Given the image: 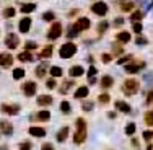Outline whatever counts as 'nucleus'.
I'll return each instance as SVG.
<instances>
[{"label":"nucleus","mask_w":153,"mask_h":150,"mask_svg":"<svg viewBox=\"0 0 153 150\" xmlns=\"http://www.w3.org/2000/svg\"><path fill=\"white\" fill-rule=\"evenodd\" d=\"M138 91H140V82H138L137 78L129 77V78L124 80V83H122V93L126 95V96H134V95L138 93Z\"/></svg>","instance_id":"nucleus-1"},{"label":"nucleus","mask_w":153,"mask_h":150,"mask_svg":"<svg viewBox=\"0 0 153 150\" xmlns=\"http://www.w3.org/2000/svg\"><path fill=\"white\" fill-rule=\"evenodd\" d=\"M145 67H147V62L142 60V59H137V57H134L132 60H129V64H126L124 70H126V74L134 75V74H137V72L143 70Z\"/></svg>","instance_id":"nucleus-2"},{"label":"nucleus","mask_w":153,"mask_h":150,"mask_svg":"<svg viewBox=\"0 0 153 150\" xmlns=\"http://www.w3.org/2000/svg\"><path fill=\"white\" fill-rule=\"evenodd\" d=\"M76 49H78V47H76L75 43H72V41L64 43L59 49V57L60 59H70V57H74L76 54Z\"/></svg>","instance_id":"nucleus-3"},{"label":"nucleus","mask_w":153,"mask_h":150,"mask_svg":"<svg viewBox=\"0 0 153 150\" xmlns=\"http://www.w3.org/2000/svg\"><path fill=\"white\" fill-rule=\"evenodd\" d=\"M20 90L23 93V96H26V98L36 96V93H38V83L34 80H26V82H23L20 85Z\"/></svg>","instance_id":"nucleus-4"},{"label":"nucleus","mask_w":153,"mask_h":150,"mask_svg":"<svg viewBox=\"0 0 153 150\" xmlns=\"http://www.w3.org/2000/svg\"><path fill=\"white\" fill-rule=\"evenodd\" d=\"M3 44L7 46V49L10 51H15L16 47H20L21 41H20V36L16 33H7L5 38H3Z\"/></svg>","instance_id":"nucleus-5"},{"label":"nucleus","mask_w":153,"mask_h":150,"mask_svg":"<svg viewBox=\"0 0 153 150\" xmlns=\"http://www.w3.org/2000/svg\"><path fill=\"white\" fill-rule=\"evenodd\" d=\"M62 34H64L62 23L60 21H54V23L51 25L49 31H47V39H49V41H56V39H59Z\"/></svg>","instance_id":"nucleus-6"},{"label":"nucleus","mask_w":153,"mask_h":150,"mask_svg":"<svg viewBox=\"0 0 153 150\" xmlns=\"http://www.w3.org/2000/svg\"><path fill=\"white\" fill-rule=\"evenodd\" d=\"M21 111V106L18 103H2L0 104V113L7 116H16L20 114Z\"/></svg>","instance_id":"nucleus-7"},{"label":"nucleus","mask_w":153,"mask_h":150,"mask_svg":"<svg viewBox=\"0 0 153 150\" xmlns=\"http://www.w3.org/2000/svg\"><path fill=\"white\" fill-rule=\"evenodd\" d=\"M90 10H91L94 15H98V16H106L108 12H109V7L104 2H94L93 5L90 7Z\"/></svg>","instance_id":"nucleus-8"},{"label":"nucleus","mask_w":153,"mask_h":150,"mask_svg":"<svg viewBox=\"0 0 153 150\" xmlns=\"http://www.w3.org/2000/svg\"><path fill=\"white\" fill-rule=\"evenodd\" d=\"M15 62V57L10 52H0V69H10Z\"/></svg>","instance_id":"nucleus-9"},{"label":"nucleus","mask_w":153,"mask_h":150,"mask_svg":"<svg viewBox=\"0 0 153 150\" xmlns=\"http://www.w3.org/2000/svg\"><path fill=\"white\" fill-rule=\"evenodd\" d=\"M31 26H33V18L31 16H23V18H20V21H18V31L20 33H28L31 30Z\"/></svg>","instance_id":"nucleus-10"},{"label":"nucleus","mask_w":153,"mask_h":150,"mask_svg":"<svg viewBox=\"0 0 153 150\" xmlns=\"http://www.w3.org/2000/svg\"><path fill=\"white\" fill-rule=\"evenodd\" d=\"M51 119V113L47 109H39L36 114L31 116V121L33 122H47Z\"/></svg>","instance_id":"nucleus-11"},{"label":"nucleus","mask_w":153,"mask_h":150,"mask_svg":"<svg viewBox=\"0 0 153 150\" xmlns=\"http://www.w3.org/2000/svg\"><path fill=\"white\" fill-rule=\"evenodd\" d=\"M74 26L78 31H86V30L91 28V21H90V18H86V16H80L78 20L74 23Z\"/></svg>","instance_id":"nucleus-12"},{"label":"nucleus","mask_w":153,"mask_h":150,"mask_svg":"<svg viewBox=\"0 0 153 150\" xmlns=\"http://www.w3.org/2000/svg\"><path fill=\"white\" fill-rule=\"evenodd\" d=\"M75 87H76V82H75L74 78H65L64 82H62V85H60V87H57V88H59V91H60L62 95H67L68 91L74 90Z\"/></svg>","instance_id":"nucleus-13"},{"label":"nucleus","mask_w":153,"mask_h":150,"mask_svg":"<svg viewBox=\"0 0 153 150\" xmlns=\"http://www.w3.org/2000/svg\"><path fill=\"white\" fill-rule=\"evenodd\" d=\"M0 134L7 135V137L13 135V124L10 122L8 119H2V121H0Z\"/></svg>","instance_id":"nucleus-14"},{"label":"nucleus","mask_w":153,"mask_h":150,"mask_svg":"<svg viewBox=\"0 0 153 150\" xmlns=\"http://www.w3.org/2000/svg\"><path fill=\"white\" fill-rule=\"evenodd\" d=\"M36 104L41 106V108L52 106L54 104V98L51 96V95H39V96H36Z\"/></svg>","instance_id":"nucleus-15"},{"label":"nucleus","mask_w":153,"mask_h":150,"mask_svg":"<svg viewBox=\"0 0 153 150\" xmlns=\"http://www.w3.org/2000/svg\"><path fill=\"white\" fill-rule=\"evenodd\" d=\"M28 134L33 135V137H36V139H39V137H44L47 134V131L42 126H30L28 127Z\"/></svg>","instance_id":"nucleus-16"},{"label":"nucleus","mask_w":153,"mask_h":150,"mask_svg":"<svg viewBox=\"0 0 153 150\" xmlns=\"http://www.w3.org/2000/svg\"><path fill=\"white\" fill-rule=\"evenodd\" d=\"M86 142V129H76L74 134V144L75 145H82Z\"/></svg>","instance_id":"nucleus-17"},{"label":"nucleus","mask_w":153,"mask_h":150,"mask_svg":"<svg viewBox=\"0 0 153 150\" xmlns=\"http://www.w3.org/2000/svg\"><path fill=\"white\" fill-rule=\"evenodd\" d=\"M114 108L117 109L119 113H124V114H129V113L132 111L130 104L126 103V101H122V100H116V101H114Z\"/></svg>","instance_id":"nucleus-18"},{"label":"nucleus","mask_w":153,"mask_h":150,"mask_svg":"<svg viewBox=\"0 0 153 150\" xmlns=\"http://www.w3.org/2000/svg\"><path fill=\"white\" fill-rule=\"evenodd\" d=\"M100 87L103 90L112 88V87H114V78H112L111 75H103V77H101V80H100Z\"/></svg>","instance_id":"nucleus-19"},{"label":"nucleus","mask_w":153,"mask_h":150,"mask_svg":"<svg viewBox=\"0 0 153 150\" xmlns=\"http://www.w3.org/2000/svg\"><path fill=\"white\" fill-rule=\"evenodd\" d=\"M130 39H132V34L129 31H117L116 33V41H119L121 44H127V43H130Z\"/></svg>","instance_id":"nucleus-20"},{"label":"nucleus","mask_w":153,"mask_h":150,"mask_svg":"<svg viewBox=\"0 0 153 150\" xmlns=\"http://www.w3.org/2000/svg\"><path fill=\"white\" fill-rule=\"evenodd\" d=\"M16 60H20V62H23V64H26V62H33V60H34V56H33L31 51H26V49H25L23 52L16 54Z\"/></svg>","instance_id":"nucleus-21"},{"label":"nucleus","mask_w":153,"mask_h":150,"mask_svg":"<svg viewBox=\"0 0 153 150\" xmlns=\"http://www.w3.org/2000/svg\"><path fill=\"white\" fill-rule=\"evenodd\" d=\"M52 52H54V46L52 44H47L46 47H42L41 51H39V54H38V57L39 59H51L52 57Z\"/></svg>","instance_id":"nucleus-22"},{"label":"nucleus","mask_w":153,"mask_h":150,"mask_svg":"<svg viewBox=\"0 0 153 150\" xmlns=\"http://www.w3.org/2000/svg\"><path fill=\"white\" fill-rule=\"evenodd\" d=\"M85 75V69H83V65H72L70 69H68V77H72V78H75V77H82Z\"/></svg>","instance_id":"nucleus-23"},{"label":"nucleus","mask_w":153,"mask_h":150,"mask_svg":"<svg viewBox=\"0 0 153 150\" xmlns=\"http://www.w3.org/2000/svg\"><path fill=\"white\" fill-rule=\"evenodd\" d=\"M88 93H90V90H88L86 85L78 87V88L75 90V93H74V98L75 100H83V98H88Z\"/></svg>","instance_id":"nucleus-24"},{"label":"nucleus","mask_w":153,"mask_h":150,"mask_svg":"<svg viewBox=\"0 0 153 150\" xmlns=\"http://www.w3.org/2000/svg\"><path fill=\"white\" fill-rule=\"evenodd\" d=\"M68 135H70V127H68V126H64V127L59 131V132L56 134V140H57V142H65Z\"/></svg>","instance_id":"nucleus-25"},{"label":"nucleus","mask_w":153,"mask_h":150,"mask_svg":"<svg viewBox=\"0 0 153 150\" xmlns=\"http://www.w3.org/2000/svg\"><path fill=\"white\" fill-rule=\"evenodd\" d=\"M119 10L121 12H132V10H135V3L132 0H121L119 2Z\"/></svg>","instance_id":"nucleus-26"},{"label":"nucleus","mask_w":153,"mask_h":150,"mask_svg":"<svg viewBox=\"0 0 153 150\" xmlns=\"http://www.w3.org/2000/svg\"><path fill=\"white\" fill-rule=\"evenodd\" d=\"M98 104L100 106H108L109 103H111V95L108 93V91H103V93L98 95Z\"/></svg>","instance_id":"nucleus-27"},{"label":"nucleus","mask_w":153,"mask_h":150,"mask_svg":"<svg viewBox=\"0 0 153 150\" xmlns=\"http://www.w3.org/2000/svg\"><path fill=\"white\" fill-rule=\"evenodd\" d=\"M34 75L38 77V78H44V77L47 75V64H46V62L39 64L38 67L34 69Z\"/></svg>","instance_id":"nucleus-28"},{"label":"nucleus","mask_w":153,"mask_h":150,"mask_svg":"<svg viewBox=\"0 0 153 150\" xmlns=\"http://www.w3.org/2000/svg\"><path fill=\"white\" fill-rule=\"evenodd\" d=\"M15 16H16L15 7H7V8L2 10V18H5V20H10V18H15Z\"/></svg>","instance_id":"nucleus-29"},{"label":"nucleus","mask_w":153,"mask_h":150,"mask_svg":"<svg viewBox=\"0 0 153 150\" xmlns=\"http://www.w3.org/2000/svg\"><path fill=\"white\" fill-rule=\"evenodd\" d=\"M82 109H83L85 113L93 111V109H94V101L88 100V98H83V100H82Z\"/></svg>","instance_id":"nucleus-30"},{"label":"nucleus","mask_w":153,"mask_h":150,"mask_svg":"<svg viewBox=\"0 0 153 150\" xmlns=\"http://www.w3.org/2000/svg\"><path fill=\"white\" fill-rule=\"evenodd\" d=\"M143 124L148 127H153V109H148L143 113Z\"/></svg>","instance_id":"nucleus-31"},{"label":"nucleus","mask_w":153,"mask_h":150,"mask_svg":"<svg viewBox=\"0 0 153 150\" xmlns=\"http://www.w3.org/2000/svg\"><path fill=\"white\" fill-rule=\"evenodd\" d=\"M36 10V3H23V5L20 7V12L25 13V15H28V13H33Z\"/></svg>","instance_id":"nucleus-32"},{"label":"nucleus","mask_w":153,"mask_h":150,"mask_svg":"<svg viewBox=\"0 0 153 150\" xmlns=\"http://www.w3.org/2000/svg\"><path fill=\"white\" fill-rule=\"evenodd\" d=\"M25 75H26V70H25L23 67H16V69H13V72H12V77H13L15 80L25 78Z\"/></svg>","instance_id":"nucleus-33"},{"label":"nucleus","mask_w":153,"mask_h":150,"mask_svg":"<svg viewBox=\"0 0 153 150\" xmlns=\"http://www.w3.org/2000/svg\"><path fill=\"white\" fill-rule=\"evenodd\" d=\"M124 52V47H122V44H121V43H119V41H116L114 43V44H112V56H114V57H121V54Z\"/></svg>","instance_id":"nucleus-34"},{"label":"nucleus","mask_w":153,"mask_h":150,"mask_svg":"<svg viewBox=\"0 0 153 150\" xmlns=\"http://www.w3.org/2000/svg\"><path fill=\"white\" fill-rule=\"evenodd\" d=\"M108 28H109L108 20H101L100 23L96 25V31H98V34H103V33H106V31H108Z\"/></svg>","instance_id":"nucleus-35"},{"label":"nucleus","mask_w":153,"mask_h":150,"mask_svg":"<svg viewBox=\"0 0 153 150\" xmlns=\"http://www.w3.org/2000/svg\"><path fill=\"white\" fill-rule=\"evenodd\" d=\"M60 113H62V114H70V113H72V104L68 103L67 100H64L60 103Z\"/></svg>","instance_id":"nucleus-36"},{"label":"nucleus","mask_w":153,"mask_h":150,"mask_svg":"<svg viewBox=\"0 0 153 150\" xmlns=\"http://www.w3.org/2000/svg\"><path fill=\"white\" fill-rule=\"evenodd\" d=\"M49 74H51V77L57 78V77H62V75H64V70H62L59 65H52V67H51V70H49Z\"/></svg>","instance_id":"nucleus-37"},{"label":"nucleus","mask_w":153,"mask_h":150,"mask_svg":"<svg viewBox=\"0 0 153 150\" xmlns=\"http://www.w3.org/2000/svg\"><path fill=\"white\" fill-rule=\"evenodd\" d=\"M16 150H33V142L31 140H21L16 145Z\"/></svg>","instance_id":"nucleus-38"},{"label":"nucleus","mask_w":153,"mask_h":150,"mask_svg":"<svg viewBox=\"0 0 153 150\" xmlns=\"http://www.w3.org/2000/svg\"><path fill=\"white\" fill-rule=\"evenodd\" d=\"M135 131H137V126H135V122H127V126H126V135H129V137H132V135L135 134Z\"/></svg>","instance_id":"nucleus-39"},{"label":"nucleus","mask_w":153,"mask_h":150,"mask_svg":"<svg viewBox=\"0 0 153 150\" xmlns=\"http://www.w3.org/2000/svg\"><path fill=\"white\" fill-rule=\"evenodd\" d=\"M46 87H47L49 90H56L57 87H59V83H57V80L54 78V77H51V78L46 80Z\"/></svg>","instance_id":"nucleus-40"},{"label":"nucleus","mask_w":153,"mask_h":150,"mask_svg":"<svg viewBox=\"0 0 153 150\" xmlns=\"http://www.w3.org/2000/svg\"><path fill=\"white\" fill-rule=\"evenodd\" d=\"M142 18H143V13H142L140 10H132V13H130V20L132 21H140Z\"/></svg>","instance_id":"nucleus-41"},{"label":"nucleus","mask_w":153,"mask_h":150,"mask_svg":"<svg viewBox=\"0 0 153 150\" xmlns=\"http://www.w3.org/2000/svg\"><path fill=\"white\" fill-rule=\"evenodd\" d=\"M112 59H114V56H112L111 52H103L101 54V62H103V64H109V62H112Z\"/></svg>","instance_id":"nucleus-42"},{"label":"nucleus","mask_w":153,"mask_h":150,"mask_svg":"<svg viewBox=\"0 0 153 150\" xmlns=\"http://www.w3.org/2000/svg\"><path fill=\"white\" fill-rule=\"evenodd\" d=\"M75 126H76V129H86V119L85 118H76Z\"/></svg>","instance_id":"nucleus-43"},{"label":"nucleus","mask_w":153,"mask_h":150,"mask_svg":"<svg viewBox=\"0 0 153 150\" xmlns=\"http://www.w3.org/2000/svg\"><path fill=\"white\" fill-rule=\"evenodd\" d=\"M142 30H143V26H142L140 21H132V31L135 33V34H140Z\"/></svg>","instance_id":"nucleus-44"},{"label":"nucleus","mask_w":153,"mask_h":150,"mask_svg":"<svg viewBox=\"0 0 153 150\" xmlns=\"http://www.w3.org/2000/svg\"><path fill=\"white\" fill-rule=\"evenodd\" d=\"M145 103H147L148 106L153 104V88H152V90H148L147 93H145Z\"/></svg>","instance_id":"nucleus-45"},{"label":"nucleus","mask_w":153,"mask_h":150,"mask_svg":"<svg viewBox=\"0 0 153 150\" xmlns=\"http://www.w3.org/2000/svg\"><path fill=\"white\" fill-rule=\"evenodd\" d=\"M41 18H42L44 21H52L54 18H56V13H54V12H46V13H42Z\"/></svg>","instance_id":"nucleus-46"},{"label":"nucleus","mask_w":153,"mask_h":150,"mask_svg":"<svg viewBox=\"0 0 153 150\" xmlns=\"http://www.w3.org/2000/svg\"><path fill=\"white\" fill-rule=\"evenodd\" d=\"M132 59H134L132 54H127V56H124V57H119V59H117V64H119V65H121V64H127V62L132 60Z\"/></svg>","instance_id":"nucleus-47"},{"label":"nucleus","mask_w":153,"mask_h":150,"mask_svg":"<svg viewBox=\"0 0 153 150\" xmlns=\"http://www.w3.org/2000/svg\"><path fill=\"white\" fill-rule=\"evenodd\" d=\"M142 137H143V140H145V142H150L152 139H153V131H143Z\"/></svg>","instance_id":"nucleus-48"},{"label":"nucleus","mask_w":153,"mask_h":150,"mask_svg":"<svg viewBox=\"0 0 153 150\" xmlns=\"http://www.w3.org/2000/svg\"><path fill=\"white\" fill-rule=\"evenodd\" d=\"M25 49L26 51H33V49H38V44L34 41H26L25 43Z\"/></svg>","instance_id":"nucleus-49"},{"label":"nucleus","mask_w":153,"mask_h":150,"mask_svg":"<svg viewBox=\"0 0 153 150\" xmlns=\"http://www.w3.org/2000/svg\"><path fill=\"white\" fill-rule=\"evenodd\" d=\"M135 44H138V46L148 44V39H147V38H143V36H138V38L135 39Z\"/></svg>","instance_id":"nucleus-50"},{"label":"nucleus","mask_w":153,"mask_h":150,"mask_svg":"<svg viewBox=\"0 0 153 150\" xmlns=\"http://www.w3.org/2000/svg\"><path fill=\"white\" fill-rule=\"evenodd\" d=\"M98 75V69L94 67V65H91V67L88 69V77H96Z\"/></svg>","instance_id":"nucleus-51"},{"label":"nucleus","mask_w":153,"mask_h":150,"mask_svg":"<svg viewBox=\"0 0 153 150\" xmlns=\"http://www.w3.org/2000/svg\"><path fill=\"white\" fill-rule=\"evenodd\" d=\"M41 150H54V145L51 144V142H44V144L41 145Z\"/></svg>","instance_id":"nucleus-52"},{"label":"nucleus","mask_w":153,"mask_h":150,"mask_svg":"<svg viewBox=\"0 0 153 150\" xmlns=\"http://www.w3.org/2000/svg\"><path fill=\"white\" fill-rule=\"evenodd\" d=\"M122 23H124V18H121V16H117V18H116V21H114V25H116V26H122Z\"/></svg>","instance_id":"nucleus-53"},{"label":"nucleus","mask_w":153,"mask_h":150,"mask_svg":"<svg viewBox=\"0 0 153 150\" xmlns=\"http://www.w3.org/2000/svg\"><path fill=\"white\" fill-rule=\"evenodd\" d=\"M0 150H8V147L7 145H0Z\"/></svg>","instance_id":"nucleus-54"}]
</instances>
